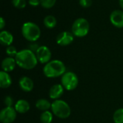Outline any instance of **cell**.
<instances>
[{"label": "cell", "mask_w": 123, "mask_h": 123, "mask_svg": "<svg viewBox=\"0 0 123 123\" xmlns=\"http://www.w3.org/2000/svg\"><path fill=\"white\" fill-rule=\"evenodd\" d=\"M14 58L17 65L26 70L34 68L38 62L35 53L29 49H24L19 51Z\"/></svg>", "instance_id": "obj_1"}, {"label": "cell", "mask_w": 123, "mask_h": 123, "mask_svg": "<svg viewBox=\"0 0 123 123\" xmlns=\"http://www.w3.org/2000/svg\"><path fill=\"white\" fill-rule=\"evenodd\" d=\"M66 73V66L60 60H53L45 64L43 74L48 78H56Z\"/></svg>", "instance_id": "obj_2"}, {"label": "cell", "mask_w": 123, "mask_h": 123, "mask_svg": "<svg viewBox=\"0 0 123 123\" xmlns=\"http://www.w3.org/2000/svg\"><path fill=\"white\" fill-rule=\"evenodd\" d=\"M21 31L23 37L31 43L37 41L41 35L40 28L37 25L32 22L24 23L22 26Z\"/></svg>", "instance_id": "obj_3"}, {"label": "cell", "mask_w": 123, "mask_h": 123, "mask_svg": "<svg viewBox=\"0 0 123 123\" xmlns=\"http://www.w3.org/2000/svg\"><path fill=\"white\" fill-rule=\"evenodd\" d=\"M90 25L88 20L85 18L76 19L71 26V32L77 37H83L87 35L89 32Z\"/></svg>", "instance_id": "obj_4"}, {"label": "cell", "mask_w": 123, "mask_h": 123, "mask_svg": "<svg viewBox=\"0 0 123 123\" xmlns=\"http://www.w3.org/2000/svg\"><path fill=\"white\" fill-rule=\"evenodd\" d=\"M51 110L53 113L61 119H66L71 115V108L63 100H55L51 105Z\"/></svg>", "instance_id": "obj_5"}, {"label": "cell", "mask_w": 123, "mask_h": 123, "mask_svg": "<svg viewBox=\"0 0 123 123\" xmlns=\"http://www.w3.org/2000/svg\"><path fill=\"white\" fill-rule=\"evenodd\" d=\"M79 84V79L77 76L71 71L66 72L61 77V84L68 91L75 89Z\"/></svg>", "instance_id": "obj_6"}, {"label": "cell", "mask_w": 123, "mask_h": 123, "mask_svg": "<svg viewBox=\"0 0 123 123\" xmlns=\"http://www.w3.org/2000/svg\"><path fill=\"white\" fill-rule=\"evenodd\" d=\"M35 55H36L38 62L43 64L44 63L46 64L48 62H50L51 59V56H52L50 50L45 45L40 46L38 50L36 51Z\"/></svg>", "instance_id": "obj_7"}, {"label": "cell", "mask_w": 123, "mask_h": 123, "mask_svg": "<svg viewBox=\"0 0 123 123\" xmlns=\"http://www.w3.org/2000/svg\"><path fill=\"white\" fill-rule=\"evenodd\" d=\"M17 117V111L12 107H6L0 112V120L2 123H13Z\"/></svg>", "instance_id": "obj_8"}, {"label": "cell", "mask_w": 123, "mask_h": 123, "mask_svg": "<svg viewBox=\"0 0 123 123\" xmlns=\"http://www.w3.org/2000/svg\"><path fill=\"white\" fill-rule=\"evenodd\" d=\"M74 40V35L72 32L63 31L60 32L56 37V43L61 46H67Z\"/></svg>", "instance_id": "obj_9"}, {"label": "cell", "mask_w": 123, "mask_h": 123, "mask_svg": "<svg viewBox=\"0 0 123 123\" xmlns=\"http://www.w3.org/2000/svg\"><path fill=\"white\" fill-rule=\"evenodd\" d=\"M110 19L112 25L117 28L123 27V11L114 10L110 17Z\"/></svg>", "instance_id": "obj_10"}, {"label": "cell", "mask_w": 123, "mask_h": 123, "mask_svg": "<svg viewBox=\"0 0 123 123\" xmlns=\"http://www.w3.org/2000/svg\"><path fill=\"white\" fill-rule=\"evenodd\" d=\"M19 86L22 91L30 92L34 88V83L30 78L27 76H22L19 81Z\"/></svg>", "instance_id": "obj_11"}, {"label": "cell", "mask_w": 123, "mask_h": 123, "mask_svg": "<svg viewBox=\"0 0 123 123\" xmlns=\"http://www.w3.org/2000/svg\"><path fill=\"white\" fill-rule=\"evenodd\" d=\"M64 92V87L62 84L53 85L49 91V97L52 99H58Z\"/></svg>", "instance_id": "obj_12"}, {"label": "cell", "mask_w": 123, "mask_h": 123, "mask_svg": "<svg viewBox=\"0 0 123 123\" xmlns=\"http://www.w3.org/2000/svg\"><path fill=\"white\" fill-rule=\"evenodd\" d=\"M16 65H17V63L15 61V58L12 57L5 58L1 62V68L3 71L7 73L12 71L14 69Z\"/></svg>", "instance_id": "obj_13"}, {"label": "cell", "mask_w": 123, "mask_h": 123, "mask_svg": "<svg viewBox=\"0 0 123 123\" xmlns=\"http://www.w3.org/2000/svg\"><path fill=\"white\" fill-rule=\"evenodd\" d=\"M14 40V37L11 32L6 30H2L0 32V43L4 46H9Z\"/></svg>", "instance_id": "obj_14"}, {"label": "cell", "mask_w": 123, "mask_h": 123, "mask_svg": "<svg viewBox=\"0 0 123 123\" xmlns=\"http://www.w3.org/2000/svg\"><path fill=\"white\" fill-rule=\"evenodd\" d=\"M30 107V104L27 100L25 99H19L17 102V103L15 104L14 106V109L15 110L20 113V114H24L26 113L27 112L29 111Z\"/></svg>", "instance_id": "obj_15"}, {"label": "cell", "mask_w": 123, "mask_h": 123, "mask_svg": "<svg viewBox=\"0 0 123 123\" xmlns=\"http://www.w3.org/2000/svg\"><path fill=\"white\" fill-rule=\"evenodd\" d=\"M12 84V79L7 72L1 71L0 72V87L6 89Z\"/></svg>", "instance_id": "obj_16"}, {"label": "cell", "mask_w": 123, "mask_h": 123, "mask_svg": "<svg viewBox=\"0 0 123 123\" xmlns=\"http://www.w3.org/2000/svg\"><path fill=\"white\" fill-rule=\"evenodd\" d=\"M51 105L52 104H50V102L48 100L45 99H40L36 102L35 106L37 109L44 112V111H48L50 108H51Z\"/></svg>", "instance_id": "obj_17"}, {"label": "cell", "mask_w": 123, "mask_h": 123, "mask_svg": "<svg viewBox=\"0 0 123 123\" xmlns=\"http://www.w3.org/2000/svg\"><path fill=\"white\" fill-rule=\"evenodd\" d=\"M43 24L47 28L53 29L57 25V19L53 15H47L43 19Z\"/></svg>", "instance_id": "obj_18"}, {"label": "cell", "mask_w": 123, "mask_h": 123, "mask_svg": "<svg viewBox=\"0 0 123 123\" xmlns=\"http://www.w3.org/2000/svg\"><path fill=\"white\" fill-rule=\"evenodd\" d=\"M40 121L42 123H51L53 121V114L48 111H44L40 117Z\"/></svg>", "instance_id": "obj_19"}, {"label": "cell", "mask_w": 123, "mask_h": 123, "mask_svg": "<svg viewBox=\"0 0 123 123\" xmlns=\"http://www.w3.org/2000/svg\"><path fill=\"white\" fill-rule=\"evenodd\" d=\"M113 120L115 123H123V108L118 109L115 112Z\"/></svg>", "instance_id": "obj_20"}, {"label": "cell", "mask_w": 123, "mask_h": 123, "mask_svg": "<svg viewBox=\"0 0 123 123\" xmlns=\"http://www.w3.org/2000/svg\"><path fill=\"white\" fill-rule=\"evenodd\" d=\"M56 0H40V5L45 9H50L54 6Z\"/></svg>", "instance_id": "obj_21"}, {"label": "cell", "mask_w": 123, "mask_h": 123, "mask_svg": "<svg viewBox=\"0 0 123 123\" xmlns=\"http://www.w3.org/2000/svg\"><path fill=\"white\" fill-rule=\"evenodd\" d=\"M12 3L15 8L23 9L26 6L27 2L26 0H12Z\"/></svg>", "instance_id": "obj_22"}, {"label": "cell", "mask_w": 123, "mask_h": 123, "mask_svg": "<svg viewBox=\"0 0 123 123\" xmlns=\"http://www.w3.org/2000/svg\"><path fill=\"white\" fill-rule=\"evenodd\" d=\"M17 50L16 49V48L13 45H9L6 48V53L7 54V55L9 57H15L16 55L17 54Z\"/></svg>", "instance_id": "obj_23"}, {"label": "cell", "mask_w": 123, "mask_h": 123, "mask_svg": "<svg viewBox=\"0 0 123 123\" xmlns=\"http://www.w3.org/2000/svg\"><path fill=\"white\" fill-rule=\"evenodd\" d=\"M4 103L6 105V107H12V105H13V99L12 97L10 96H6L4 97Z\"/></svg>", "instance_id": "obj_24"}, {"label": "cell", "mask_w": 123, "mask_h": 123, "mask_svg": "<svg viewBox=\"0 0 123 123\" xmlns=\"http://www.w3.org/2000/svg\"><path fill=\"white\" fill-rule=\"evenodd\" d=\"M79 4L84 8H88L92 6V0H79Z\"/></svg>", "instance_id": "obj_25"}, {"label": "cell", "mask_w": 123, "mask_h": 123, "mask_svg": "<svg viewBox=\"0 0 123 123\" xmlns=\"http://www.w3.org/2000/svg\"><path fill=\"white\" fill-rule=\"evenodd\" d=\"M40 48V46L38 45V44L37 43H36L35 42H32V43H31L29 45H28V49L29 50H32V52H35L36 53V51L38 50V48Z\"/></svg>", "instance_id": "obj_26"}, {"label": "cell", "mask_w": 123, "mask_h": 123, "mask_svg": "<svg viewBox=\"0 0 123 123\" xmlns=\"http://www.w3.org/2000/svg\"><path fill=\"white\" fill-rule=\"evenodd\" d=\"M28 2L29 4L33 7H36L40 4V0H29Z\"/></svg>", "instance_id": "obj_27"}, {"label": "cell", "mask_w": 123, "mask_h": 123, "mask_svg": "<svg viewBox=\"0 0 123 123\" xmlns=\"http://www.w3.org/2000/svg\"><path fill=\"white\" fill-rule=\"evenodd\" d=\"M5 25H6V21L4 20V19L3 17H1V19H0V29L3 30L4 27H5Z\"/></svg>", "instance_id": "obj_28"}, {"label": "cell", "mask_w": 123, "mask_h": 123, "mask_svg": "<svg viewBox=\"0 0 123 123\" xmlns=\"http://www.w3.org/2000/svg\"><path fill=\"white\" fill-rule=\"evenodd\" d=\"M119 4H120V7L123 9V0H119Z\"/></svg>", "instance_id": "obj_29"}]
</instances>
